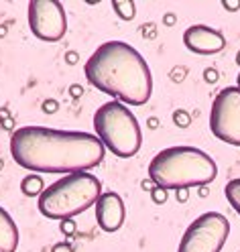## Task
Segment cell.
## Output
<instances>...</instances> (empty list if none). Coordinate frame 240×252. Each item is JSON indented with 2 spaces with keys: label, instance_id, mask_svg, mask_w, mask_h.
Listing matches in <instances>:
<instances>
[{
  "label": "cell",
  "instance_id": "5",
  "mask_svg": "<svg viewBox=\"0 0 240 252\" xmlns=\"http://www.w3.org/2000/svg\"><path fill=\"white\" fill-rule=\"evenodd\" d=\"M94 130L96 136L102 140L104 149H108L118 159H131L140 151L142 132L129 110L122 102H106L94 114Z\"/></svg>",
  "mask_w": 240,
  "mask_h": 252
},
{
  "label": "cell",
  "instance_id": "16",
  "mask_svg": "<svg viewBox=\"0 0 240 252\" xmlns=\"http://www.w3.org/2000/svg\"><path fill=\"white\" fill-rule=\"evenodd\" d=\"M151 195H153V201H155V203H165V201H167V189L155 187L153 191H151Z\"/></svg>",
  "mask_w": 240,
  "mask_h": 252
},
{
  "label": "cell",
  "instance_id": "25",
  "mask_svg": "<svg viewBox=\"0 0 240 252\" xmlns=\"http://www.w3.org/2000/svg\"><path fill=\"white\" fill-rule=\"evenodd\" d=\"M200 195H202V197H206V195H207V189H206V187H202V189H200Z\"/></svg>",
  "mask_w": 240,
  "mask_h": 252
},
{
  "label": "cell",
  "instance_id": "18",
  "mask_svg": "<svg viewBox=\"0 0 240 252\" xmlns=\"http://www.w3.org/2000/svg\"><path fill=\"white\" fill-rule=\"evenodd\" d=\"M61 232L68 234V236H71V234L75 232V224L71 222V220H63V222H61Z\"/></svg>",
  "mask_w": 240,
  "mask_h": 252
},
{
  "label": "cell",
  "instance_id": "8",
  "mask_svg": "<svg viewBox=\"0 0 240 252\" xmlns=\"http://www.w3.org/2000/svg\"><path fill=\"white\" fill-rule=\"evenodd\" d=\"M29 27L37 39L55 43L66 37L68 19L66 8L57 0H31L29 2Z\"/></svg>",
  "mask_w": 240,
  "mask_h": 252
},
{
  "label": "cell",
  "instance_id": "6",
  "mask_svg": "<svg viewBox=\"0 0 240 252\" xmlns=\"http://www.w3.org/2000/svg\"><path fill=\"white\" fill-rule=\"evenodd\" d=\"M230 234L228 218L220 212H206L187 226L177 252H220Z\"/></svg>",
  "mask_w": 240,
  "mask_h": 252
},
{
  "label": "cell",
  "instance_id": "14",
  "mask_svg": "<svg viewBox=\"0 0 240 252\" xmlns=\"http://www.w3.org/2000/svg\"><path fill=\"white\" fill-rule=\"evenodd\" d=\"M112 8H114L116 14L124 21H133L135 14H137V8H135L133 0H112Z\"/></svg>",
  "mask_w": 240,
  "mask_h": 252
},
{
  "label": "cell",
  "instance_id": "26",
  "mask_svg": "<svg viewBox=\"0 0 240 252\" xmlns=\"http://www.w3.org/2000/svg\"><path fill=\"white\" fill-rule=\"evenodd\" d=\"M236 63H238V65H240V51L236 53Z\"/></svg>",
  "mask_w": 240,
  "mask_h": 252
},
{
  "label": "cell",
  "instance_id": "3",
  "mask_svg": "<svg viewBox=\"0 0 240 252\" xmlns=\"http://www.w3.org/2000/svg\"><path fill=\"white\" fill-rule=\"evenodd\" d=\"M218 175V165L207 153L196 147H169L149 163V179L163 189L206 187Z\"/></svg>",
  "mask_w": 240,
  "mask_h": 252
},
{
  "label": "cell",
  "instance_id": "12",
  "mask_svg": "<svg viewBox=\"0 0 240 252\" xmlns=\"http://www.w3.org/2000/svg\"><path fill=\"white\" fill-rule=\"evenodd\" d=\"M21 191L27 197H41V193L45 191V183L41 175H27L21 181Z\"/></svg>",
  "mask_w": 240,
  "mask_h": 252
},
{
  "label": "cell",
  "instance_id": "1",
  "mask_svg": "<svg viewBox=\"0 0 240 252\" xmlns=\"http://www.w3.org/2000/svg\"><path fill=\"white\" fill-rule=\"evenodd\" d=\"M10 155L23 169L71 175L98 167L104 159V145L92 132L23 126L10 138Z\"/></svg>",
  "mask_w": 240,
  "mask_h": 252
},
{
  "label": "cell",
  "instance_id": "21",
  "mask_svg": "<svg viewBox=\"0 0 240 252\" xmlns=\"http://www.w3.org/2000/svg\"><path fill=\"white\" fill-rule=\"evenodd\" d=\"M187 197H189L187 189H179V191H177V199H179V201H187Z\"/></svg>",
  "mask_w": 240,
  "mask_h": 252
},
{
  "label": "cell",
  "instance_id": "9",
  "mask_svg": "<svg viewBox=\"0 0 240 252\" xmlns=\"http://www.w3.org/2000/svg\"><path fill=\"white\" fill-rule=\"evenodd\" d=\"M183 45L191 53L214 55L226 47V39L218 29H212L207 25H191L183 33Z\"/></svg>",
  "mask_w": 240,
  "mask_h": 252
},
{
  "label": "cell",
  "instance_id": "13",
  "mask_svg": "<svg viewBox=\"0 0 240 252\" xmlns=\"http://www.w3.org/2000/svg\"><path fill=\"white\" fill-rule=\"evenodd\" d=\"M224 193H226L228 203L236 210V214L240 216V179H232L224 187Z\"/></svg>",
  "mask_w": 240,
  "mask_h": 252
},
{
  "label": "cell",
  "instance_id": "24",
  "mask_svg": "<svg viewBox=\"0 0 240 252\" xmlns=\"http://www.w3.org/2000/svg\"><path fill=\"white\" fill-rule=\"evenodd\" d=\"M165 23H167V25H173V23H175V17H173V14H167V17H165Z\"/></svg>",
  "mask_w": 240,
  "mask_h": 252
},
{
  "label": "cell",
  "instance_id": "11",
  "mask_svg": "<svg viewBox=\"0 0 240 252\" xmlns=\"http://www.w3.org/2000/svg\"><path fill=\"white\" fill-rule=\"evenodd\" d=\"M19 248V228L10 214L0 206V252H14Z\"/></svg>",
  "mask_w": 240,
  "mask_h": 252
},
{
  "label": "cell",
  "instance_id": "27",
  "mask_svg": "<svg viewBox=\"0 0 240 252\" xmlns=\"http://www.w3.org/2000/svg\"><path fill=\"white\" fill-rule=\"evenodd\" d=\"M236 86L240 88V73H238V80H236Z\"/></svg>",
  "mask_w": 240,
  "mask_h": 252
},
{
  "label": "cell",
  "instance_id": "20",
  "mask_svg": "<svg viewBox=\"0 0 240 252\" xmlns=\"http://www.w3.org/2000/svg\"><path fill=\"white\" fill-rule=\"evenodd\" d=\"M51 252H73V250L69 248V244H66V242H59V244H55V246L51 248Z\"/></svg>",
  "mask_w": 240,
  "mask_h": 252
},
{
  "label": "cell",
  "instance_id": "28",
  "mask_svg": "<svg viewBox=\"0 0 240 252\" xmlns=\"http://www.w3.org/2000/svg\"><path fill=\"white\" fill-rule=\"evenodd\" d=\"M0 167H2V163H0Z\"/></svg>",
  "mask_w": 240,
  "mask_h": 252
},
{
  "label": "cell",
  "instance_id": "19",
  "mask_svg": "<svg viewBox=\"0 0 240 252\" xmlns=\"http://www.w3.org/2000/svg\"><path fill=\"white\" fill-rule=\"evenodd\" d=\"M222 6L226 10H238L240 8V0H224Z\"/></svg>",
  "mask_w": 240,
  "mask_h": 252
},
{
  "label": "cell",
  "instance_id": "17",
  "mask_svg": "<svg viewBox=\"0 0 240 252\" xmlns=\"http://www.w3.org/2000/svg\"><path fill=\"white\" fill-rule=\"evenodd\" d=\"M204 80H206L207 84H216V82H218V71H216L214 67L206 69V71H204Z\"/></svg>",
  "mask_w": 240,
  "mask_h": 252
},
{
  "label": "cell",
  "instance_id": "7",
  "mask_svg": "<svg viewBox=\"0 0 240 252\" xmlns=\"http://www.w3.org/2000/svg\"><path fill=\"white\" fill-rule=\"evenodd\" d=\"M210 130L226 145L240 147V88L228 86L218 92L210 110Z\"/></svg>",
  "mask_w": 240,
  "mask_h": 252
},
{
  "label": "cell",
  "instance_id": "23",
  "mask_svg": "<svg viewBox=\"0 0 240 252\" xmlns=\"http://www.w3.org/2000/svg\"><path fill=\"white\" fill-rule=\"evenodd\" d=\"M71 92H73V96H75V98H77V96H82V94H84V90H82V88H77V86H73V88H71Z\"/></svg>",
  "mask_w": 240,
  "mask_h": 252
},
{
  "label": "cell",
  "instance_id": "4",
  "mask_svg": "<svg viewBox=\"0 0 240 252\" xmlns=\"http://www.w3.org/2000/svg\"><path fill=\"white\" fill-rule=\"evenodd\" d=\"M102 193L100 179L88 171H79L51 183L41 193L37 208L45 218L63 222L96 206Z\"/></svg>",
  "mask_w": 240,
  "mask_h": 252
},
{
  "label": "cell",
  "instance_id": "22",
  "mask_svg": "<svg viewBox=\"0 0 240 252\" xmlns=\"http://www.w3.org/2000/svg\"><path fill=\"white\" fill-rule=\"evenodd\" d=\"M43 108H45V112H55L57 104H55V102H45V104H43Z\"/></svg>",
  "mask_w": 240,
  "mask_h": 252
},
{
  "label": "cell",
  "instance_id": "2",
  "mask_svg": "<svg viewBox=\"0 0 240 252\" xmlns=\"http://www.w3.org/2000/svg\"><path fill=\"white\" fill-rule=\"evenodd\" d=\"M84 73L96 90L126 106L147 104L153 94V77L145 57L124 41L102 43L86 61Z\"/></svg>",
  "mask_w": 240,
  "mask_h": 252
},
{
  "label": "cell",
  "instance_id": "15",
  "mask_svg": "<svg viewBox=\"0 0 240 252\" xmlns=\"http://www.w3.org/2000/svg\"><path fill=\"white\" fill-rule=\"evenodd\" d=\"M173 122L179 126V128H187L189 122H191V116L185 112V110H177V112L173 114Z\"/></svg>",
  "mask_w": 240,
  "mask_h": 252
},
{
  "label": "cell",
  "instance_id": "10",
  "mask_svg": "<svg viewBox=\"0 0 240 252\" xmlns=\"http://www.w3.org/2000/svg\"><path fill=\"white\" fill-rule=\"evenodd\" d=\"M126 218L124 201L114 191H104L96 201V222L104 232H116L122 228Z\"/></svg>",
  "mask_w": 240,
  "mask_h": 252
}]
</instances>
